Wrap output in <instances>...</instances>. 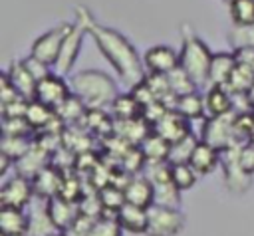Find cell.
Here are the masks:
<instances>
[{
    "label": "cell",
    "mask_w": 254,
    "mask_h": 236,
    "mask_svg": "<svg viewBox=\"0 0 254 236\" xmlns=\"http://www.w3.org/2000/svg\"><path fill=\"white\" fill-rule=\"evenodd\" d=\"M77 16L83 18L87 32L93 36V40L97 42L103 56L113 63V67L117 69L123 83L129 85L131 89L135 85L143 83L145 77H147L145 71H143L145 63L141 61V58H139L137 50L131 46V42L127 38H123L117 30H111V28H105V26L93 22L91 16L83 8H77Z\"/></svg>",
    "instance_id": "obj_1"
},
{
    "label": "cell",
    "mask_w": 254,
    "mask_h": 236,
    "mask_svg": "<svg viewBox=\"0 0 254 236\" xmlns=\"http://www.w3.org/2000/svg\"><path fill=\"white\" fill-rule=\"evenodd\" d=\"M71 93L77 95L87 109H105L117 99V83L103 71L83 69L71 77Z\"/></svg>",
    "instance_id": "obj_2"
},
{
    "label": "cell",
    "mask_w": 254,
    "mask_h": 236,
    "mask_svg": "<svg viewBox=\"0 0 254 236\" xmlns=\"http://www.w3.org/2000/svg\"><path fill=\"white\" fill-rule=\"evenodd\" d=\"M210 61H212V54L206 48V44L200 38H196L192 32L185 30L183 48L179 54V65L189 73V77L196 83V87L206 85Z\"/></svg>",
    "instance_id": "obj_3"
},
{
    "label": "cell",
    "mask_w": 254,
    "mask_h": 236,
    "mask_svg": "<svg viewBox=\"0 0 254 236\" xmlns=\"http://www.w3.org/2000/svg\"><path fill=\"white\" fill-rule=\"evenodd\" d=\"M185 228V214L179 208L149 206V226L147 236H177Z\"/></svg>",
    "instance_id": "obj_4"
},
{
    "label": "cell",
    "mask_w": 254,
    "mask_h": 236,
    "mask_svg": "<svg viewBox=\"0 0 254 236\" xmlns=\"http://www.w3.org/2000/svg\"><path fill=\"white\" fill-rule=\"evenodd\" d=\"M87 32L85 28V22L81 16H77V22L75 24H69V30L62 42V50H60V56L54 63V73L58 75H65L71 71L75 59H77V54H79V48H81V38L83 34Z\"/></svg>",
    "instance_id": "obj_5"
},
{
    "label": "cell",
    "mask_w": 254,
    "mask_h": 236,
    "mask_svg": "<svg viewBox=\"0 0 254 236\" xmlns=\"http://www.w3.org/2000/svg\"><path fill=\"white\" fill-rule=\"evenodd\" d=\"M236 113H226L220 117H208L202 129V141L212 145L218 151H224L228 147L234 145V137H236Z\"/></svg>",
    "instance_id": "obj_6"
},
{
    "label": "cell",
    "mask_w": 254,
    "mask_h": 236,
    "mask_svg": "<svg viewBox=\"0 0 254 236\" xmlns=\"http://www.w3.org/2000/svg\"><path fill=\"white\" fill-rule=\"evenodd\" d=\"M67 30H69V24H65V26H58V28L48 30L46 34H42V36L32 44L30 56L36 58V59H40L42 63L54 67V63H56V59H58V56H60L62 42H64Z\"/></svg>",
    "instance_id": "obj_7"
},
{
    "label": "cell",
    "mask_w": 254,
    "mask_h": 236,
    "mask_svg": "<svg viewBox=\"0 0 254 236\" xmlns=\"http://www.w3.org/2000/svg\"><path fill=\"white\" fill-rule=\"evenodd\" d=\"M34 184L32 178L22 177V175H14L10 177L2 188H0V202L2 206H12V208H26L30 204V200L34 198Z\"/></svg>",
    "instance_id": "obj_8"
},
{
    "label": "cell",
    "mask_w": 254,
    "mask_h": 236,
    "mask_svg": "<svg viewBox=\"0 0 254 236\" xmlns=\"http://www.w3.org/2000/svg\"><path fill=\"white\" fill-rule=\"evenodd\" d=\"M71 95V87L67 85V81L58 75V73H50L48 77H44L42 81H38L36 87V101L52 107L54 111Z\"/></svg>",
    "instance_id": "obj_9"
},
{
    "label": "cell",
    "mask_w": 254,
    "mask_h": 236,
    "mask_svg": "<svg viewBox=\"0 0 254 236\" xmlns=\"http://www.w3.org/2000/svg\"><path fill=\"white\" fill-rule=\"evenodd\" d=\"M46 214L54 226L56 232H67L73 222L79 218V204L77 202H71V200H65L62 196H54L48 200L46 204Z\"/></svg>",
    "instance_id": "obj_10"
},
{
    "label": "cell",
    "mask_w": 254,
    "mask_h": 236,
    "mask_svg": "<svg viewBox=\"0 0 254 236\" xmlns=\"http://www.w3.org/2000/svg\"><path fill=\"white\" fill-rule=\"evenodd\" d=\"M143 63L149 69V73H161L167 75L173 69L179 67V54L171 48V46H153L145 52L143 56Z\"/></svg>",
    "instance_id": "obj_11"
},
{
    "label": "cell",
    "mask_w": 254,
    "mask_h": 236,
    "mask_svg": "<svg viewBox=\"0 0 254 236\" xmlns=\"http://www.w3.org/2000/svg\"><path fill=\"white\" fill-rule=\"evenodd\" d=\"M123 192H125L127 204H135L141 208H149L155 204V188H153V182L145 175L131 177L127 184L123 186Z\"/></svg>",
    "instance_id": "obj_12"
},
{
    "label": "cell",
    "mask_w": 254,
    "mask_h": 236,
    "mask_svg": "<svg viewBox=\"0 0 254 236\" xmlns=\"http://www.w3.org/2000/svg\"><path fill=\"white\" fill-rule=\"evenodd\" d=\"M64 173L60 169H56L54 165H48L46 169H42L34 178H32V184H34V192L44 198V200H50L54 196H60V190H62V184H64Z\"/></svg>",
    "instance_id": "obj_13"
},
{
    "label": "cell",
    "mask_w": 254,
    "mask_h": 236,
    "mask_svg": "<svg viewBox=\"0 0 254 236\" xmlns=\"http://www.w3.org/2000/svg\"><path fill=\"white\" fill-rule=\"evenodd\" d=\"M153 131L159 137H163L167 143H171V145L177 143V141H181V139H185L187 135H190V129L187 125V119L183 115H179L177 111H169L161 121H157L155 127H153Z\"/></svg>",
    "instance_id": "obj_14"
},
{
    "label": "cell",
    "mask_w": 254,
    "mask_h": 236,
    "mask_svg": "<svg viewBox=\"0 0 254 236\" xmlns=\"http://www.w3.org/2000/svg\"><path fill=\"white\" fill-rule=\"evenodd\" d=\"M115 220L123 228V232H133V234H147L149 226V208H141L135 204H123L119 212L115 214Z\"/></svg>",
    "instance_id": "obj_15"
},
{
    "label": "cell",
    "mask_w": 254,
    "mask_h": 236,
    "mask_svg": "<svg viewBox=\"0 0 254 236\" xmlns=\"http://www.w3.org/2000/svg\"><path fill=\"white\" fill-rule=\"evenodd\" d=\"M30 232V220L22 208L0 206V234L2 236H26Z\"/></svg>",
    "instance_id": "obj_16"
},
{
    "label": "cell",
    "mask_w": 254,
    "mask_h": 236,
    "mask_svg": "<svg viewBox=\"0 0 254 236\" xmlns=\"http://www.w3.org/2000/svg\"><path fill=\"white\" fill-rule=\"evenodd\" d=\"M6 73H8L10 81H12V85L16 87V91L24 99H28V101H34L36 99L38 79L28 71V67L24 65V61H12Z\"/></svg>",
    "instance_id": "obj_17"
},
{
    "label": "cell",
    "mask_w": 254,
    "mask_h": 236,
    "mask_svg": "<svg viewBox=\"0 0 254 236\" xmlns=\"http://www.w3.org/2000/svg\"><path fill=\"white\" fill-rule=\"evenodd\" d=\"M234 67H236L234 54H228V52L212 54V61H210V67H208V83H210V87L212 85L226 87Z\"/></svg>",
    "instance_id": "obj_18"
},
{
    "label": "cell",
    "mask_w": 254,
    "mask_h": 236,
    "mask_svg": "<svg viewBox=\"0 0 254 236\" xmlns=\"http://www.w3.org/2000/svg\"><path fill=\"white\" fill-rule=\"evenodd\" d=\"M204 107H206L210 117H220V115L234 111V97L226 87L212 85L204 93Z\"/></svg>",
    "instance_id": "obj_19"
},
{
    "label": "cell",
    "mask_w": 254,
    "mask_h": 236,
    "mask_svg": "<svg viewBox=\"0 0 254 236\" xmlns=\"http://www.w3.org/2000/svg\"><path fill=\"white\" fill-rule=\"evenodd\" d=\"M18 167V175L22 177H28V178H34L42 169H46L50 165V153L46 149H42L40 145L34 143V147L14 163Z\"/></svg>",
    "instance_id": "obj_20"
},
{
    "label": "cell",
    "mask_w": 254,
    "mask_h": 236,
    "mask_svg": "<svg viewBox=\"0 0 254 236\" xmlns=\"http://www.w3.org/2000/svg\"><path fill=\"white\" fill-rule=\"evenodd\" d=\"M220 161V155H218V149H214L212 145L204 143V141H198L192 155H190V161L189 165L196 171V175H208L216 169Z\"/></svg>",
    "instance_id": "obj_21"
},
{
    "label": "cell",
    "mask_w": 254,
    "mask_h": 236,
    "mask_svg": "<svg viewBox=\"0 0 254 236\" xmlns=\"http://www.w3.org/2000/svg\"><path fill=\"white\" fill-rule=\"evenodd\" d=\"M143 151L147 163H169V153H171V143H167L163 137H159L155 131H151L145 141L139 145Z\"/></svg>",
    "instance_id": "obj_22"
},
{
    "label": "cell",
    "mask_w": 254,
    "mask_h": 236,
    "mask_svg": "<svg viewBox=\"0 0 254 236\" xmlns=\"http://www.w3.org/2000/svg\"><path fill=\"white\" fill-rule=\"evenodd\" d=\"M252 87H254V69L250 65L236 63V67L226 83V89L232 95H248Z\"/></svg>",
    "instance_id": "obj_23"
},
{
    "label": "cell",
    "mask_w": 254,
    "mask_h": 236,
    "mask_svg": "<svg viewBox=\"0 0 254 236\" xmlns=\"http://www.w3.org/2000/svg\"><path fill=\"white\" fill-rule=\"evenodd\" d=\"M179 115H183L187 121L189 119H198L206 113V107H204V95H200L198 91L194 93H189V95H183V97H177V103H175V109Z\"/></svg>",
    "instance_id": "obj_24"
},
{
    "label": "cell",
    "mask_w": 254,
    "mask_h": 236,
    "mask_svg": "<svg viewBox=\"0 0 254 236\" xmlns=\"http://www.w3.org/2000/svg\"><path fill=\"white\" fill-rule=\"evenodd\" d=\"M141 105L137 103V99L133 97V93H119L117 99L111 103V113L117 121H131L141 117Z\"/></svg>",
    "instance_id": "obj_25"
},
{
    "label": "cell",
    "mask_w": 254,
    "mask_h": 236,
    "mask_svg": "<svg viewBox=\"0 0 254 236\" xmlns=\"http://www.w3.org/2000/svg\"><path fill=\"white\" fill-rule=\"evenodd\" d=\"M56 117V111L52 109V107H48V105H44V103H40V101H30V105H28V111H26V121H28V125L34 129V131H44L50 123H52V119Z\"/></svg>",
    "instance_id": "obj_26"
},
{
    "label": "cell",
    "mask_w": 254,
    "mask_h": 236,
    "mask_svg": "<svg viewBox=\"0 0 254 236\" xmlns=\"http://www.w3.org/2000/svg\"><path fill=\"white\" fill-rule=\"evenodd\" d=\"M56 115L64 121V125H65V123L71 125V123H75V121H79V119H85L87 107L83 105V101H81L77 95L71 93V95L56 109Z\"/></svg>",
    "instance_id": "obj_27"
},
{
    "label": "cell",
    "mask_w": 254,
    "mask_h": 236,
    "mask_svg": "<svg viewBox=\"0 0 254 236\" xmlns=\"http://www.w3.org/2000/svg\"><path fill=\"white\" fill-rule=\"evenodd\" d=\"M97 194H99L103 212H109V210H111L113 216L119 212V208H121L123 204H127V200H125V192H123V188H121L119 184H111V182H109V184L101 186Z\"/></svg>",
    "instance_id": "obj_28"
},
{
    "label": "cell",
    "mask_w": 254,
    "mask_h": 236,
    "mask_svg": "<svg viewBox=\"0 0 254 236\" xmlns=\"http://www.w3.org/2000/svg\"><path fill=\"white\" fill-rule=\"evenodd\" d=\"M167 79H169V85H171V91H173L175 97H183V95L194 93L198 89L196 83L189 77V73L181 65L177 69H173L171 73H167Z\"/></svg>",
    "instance_id": "obj_29"
},
{
    "label": "cell",
    "mask_w": 254,
    "mask_h": 236,
    "mask_svg": "<svg viewBox=\"0 0 254 236\" xmlns=\"http://www.w3.org/2000/svg\"><path fill=\"white\" fill-rule=\"evenodd\" d=\"M198 141H194L192 133L187 135L185 139L177 141L171 145V153H169V165H179V163H189L190 161V155L194 151Z\"/></svg>",
    "instance_id": "obj_30"
},
{
    "label": "cell",
    "mask_w": 254,
    "mask_h": 236,
    "mask_svg": "<svg viewBox=\"0 0 254 236\" xmlns=\"http://www.w3.org/2000/svg\"><path fill=\"white\" fill-rule=\"evenodd\" d=\"M196 171L189 165V163H179V165H171V180L175 182V186L183 192L187 188H190L196 182Z\"/></svg>",
    "instance_id": "obj_31"
},
{
    "label": "cell",
    "mask_w": 254,
    "mask_h": 236,
    "mask_svg": "<svg viewBox=\"0 0 254 236\" xmlns=\"http://www.w3.org/2000/svg\"><path fill=\"white\" fill-rule=\"evenodd\" d=\"M32 147H34V143L28 137H4L2 135V153L8 155L14 163L18 159H22Z\"/></svg>",
    "instance_id": "obj_32"
},
{
    "label": "cell",
    "mask_w": 254,
    "mask_h": 236,
    "mask_svg": "<svg viewBox=\"0 0 254 236\" xmlns=\"http://www.w3.org/2000/svg\"><path fill=\"white\" fill-rule=\"evenodd\" d=\"M230 18L234 26L254 24V0H234L230 4Z\"/></svg>",
    "instance_id": "obj_33"
},
{
    "label": "cell",
    "mask_w": 254,
    "mask_h": 236,
    "mask_svg": "<svg viewBox=\"0 0 254 236\" xmlns=\"http://www.w3.org/2000/svg\"><path fill=\"white\" fill-rule=\"evenodd\" d=\"M87 236H123V228L115 216H101L91 224Z\"/></svg>",
    "instance_id": "obj_34"
},
{
    "label": "cell",
    "mask_w": 254,
    "mask_h": 236,
    "mask_svg": "<svg viewBox=\"0 0 254 236\" xmlns=\"http://www.w3.org/2000/svg\"><path fill=\"white\" fill-rule=\"evenodd\" d=\"M228 42L234 50L240 48H254V24L250 26H234L228 34Z\"/></svg>",
    "instance_id": "obj_35"
},
{
    "label": "cell",
    "mask_w": 254,
    "mask_h": 236,
    "mask_svg": "<svg viewBox=\"0 0 254 236\" xmlns=\"http://www.w3.org/2000/svg\"><path fill=\"white\" fill-rule=\"evenodd\" d=\"M2 135L4 137H28L34 133V129L28 125L26 117H12V119H2Z\"/></svg>",
    "instance_id": "obj_36"
},
{
    "label": "cell",
    "mask_w": 254,
    "mask_h": 236,
    "mask_svg": "<svg viewBox=\"0 0 254 236\" xmlns=\"http://www.w3.org/2000/svg\"><path fill=\"white\" fill-rule=\"evenodd\" d=\"M20 97H22V95L16 91V87L12 85L8 73L4 71V73H2V79H0V103H2V105H8V103H12V101H16V99H20Z\"/></svg>",
    "instance_id": "obj_37"
},
{
    "label": "cell",
    "mask_w": 254,
    "mask_h": 236,
    "mask_svg": "<svg viewBox=\"0 0 254 236\" xmlns=\"http://www.w3.org/2000/svg\"><path fill=\"white\" fill-rule=\"evenodd\" d=\"M28 105L30 101L20 97L8 105H2V119H12V117H26V111H28Z\"/></svg>",
    "instance_id": "obj_38"
},
{
    "label": "cell",
    "mask_w": 254,
    "mask_h": 236,
    "mask_svg": "<svg viewBox=\"0 0 254 236\" xmlns=\"http://www.w3.org/2000/svg\"><path fill=\"white\" fill-rule=\"evenodd\" d=\"M238 165H240L248 175H254V143H246V145L240 147Z\"/></svg>",
    "instance_id": "obj_39"
},
{
    "label": "cell",
    "mask_w": 254,
    "mask_h": 236,
    "mask_svg": "<svg viewBox=\"0 0 254 236\" xmlns=\"http://www.w3.org/2000/svg\"><path fill=\"white\" fill-rule=\"evenodd\" d=\"M24 61V65L28 67V71L38 79V81H42L44 77H48L52 71H50V65H46V63H42L40 59H36V58H32V56H28L26 59H22Z\"/></svg>",
    "instance_id": "obj_40"
},
{
    "label": "cell",
    "mask_w": 254,
    "mask_h": 236,
    "mask_svg": "<svg viewBox=\"0 0 254 236\" xmlns=\"http://www.w3.org/2000/svg\"><path fill=\"white\" fill-rule=\"evenodd\" d=\"M12 163H14V161H12L8 155H4V153L0 155V177H4V175L8 173V167H10Z\"/></svg>",
    "instance_id": "obj_41"
},
{
    "label": "cell",
    "mask_w": 254,
    "mask_h": 236,
    "mask_svg": "<svg viewBox=\"0 0 254 236\" xmlns=\"http://www.w3.org/2000/svg\"><path fill=\"white\" fill-rule=\"evenodd\" d=\"M246 97H248V105H250V107H252V109H254V87H252V89H250V93H248V95H246Z\"/></svg>",
    "instance_id": "obj_42"
},
{
    "label": "cell",
    "mask_w": 254,
    "mask_h": 236,
    "mask_svg": "<svg viewBox=\"0 0 254 236\" xmlns=\"http://www.w3.org/2000/svg\"><path fill=\"white\" fill-rule=\"evenodd\" d=\"M50 236H65V234H64V232H52Z\"/></svg>",
    "instance_id": "obj_43"
},
{
    "label": "cell",
    "mask_w": 254,
    "mask_h": 236,
    "mask_svg": "<svg viewBox=\"0 0 254 236\" xmlns=\"http://www.w3.org/2000/svg\"><path fill=\"white\" fill-rule=\"evenodd\" d=\"M226 2H228V4H232V2H234V0H226Z\"/></svg>",
    "instance_id": "obj_44"
},
{
    "label": "cell",
    "mask_w": 254,
    "mask_h": 236,
    "mask_svg": "<svg viewBox=\"0 0 254 236\" xmlns=\"http://www.w3.org/2000/svg\"><path fill=\"white\" fill-rule=\"evenodd\" d=\"M0 236H2V234H0Z\"/></svg>",
    "instance_id": "obj_45"
}]
</instances>
